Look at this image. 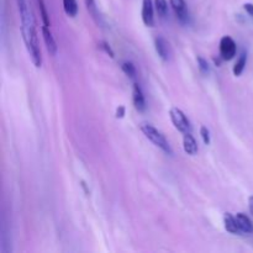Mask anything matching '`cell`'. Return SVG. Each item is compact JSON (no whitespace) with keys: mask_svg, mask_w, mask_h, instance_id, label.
Segmentation results:
<instances>
[{"mask_svg":"<svg viewBox=\"0 0 253 253\" xmlns=\"http://www.w3.org/2000/svg\"><path fill=\"white\" fill-rule=\"evenodd\" d=\"M42 36H43V41L44 44H46V48L47 51H48V53L51 54V56H56L58 47H57L53 35H52L48 26H42Z\"/></svg>","mask_w":253,"mask_h":253,"instance_id":"cell-7","label":"cell"},{"mask_svg":"<svg viewBox=\"0 0 253 253\" xmlns=\"http://www.w3.org/2000/svg\"><path fill=\"white\" fill-rule=\"evenodd\" d=\"M244 9L246 10L247 14L251 15V16L253 17V4H251V2H246V4L244 5Z\"/></svg>","mask_w":253,"mask_h":253,"instance_id":"cell-23","label":"cell"},{"mask_svg":"<svg viewBox=\"0 0 253 253\" xmlns=\"http://www.w3.org/2000/svg\"><path fill=\"white\" fill-rule=\"evenodd\" d=\"M235 217H236V221L240 227V231L246 232V234H251V232H253V224L251 219H250L247 215H245L244 212H239Z\"/></svg>","mask_w":253,"mask_h":253,"instance_id":"cell-11","label":"cell"},{"mask_svg":"<svg viewBox=\"0 0 253 253\" xmlns=\"http://www.w3.org/2000/svg\"><path fill=\"white\" fill-rule=\"evenodd\" d=\"M198 66H199V69L200 72H202L203 74H209L210 73V66L209 63H208V61L205 58H203V57H198Z\"/></svg>","mask_w":253,"mask_h":253,"instance_id":"cell-18","label":"cell"},{"mask_svg":"<svg viewBox=\"0 0 253 253\" xmlns=\"http://www.w3.org/2000/svg\"><path fill=\"white\" fill-rule=\"evenodd\" d=\"M224 225L226 231L230 232V234L236 235L240 232V227L239 225H237L236 217H234L231 214H229V212H226V214L224 215Z\"/></svg>","mask_w":253,"mask_h":253,"instance_id":"cell-12","label":"cell"},{"mask_svg":"<svg viewBox=\"0 0 253 253\" xmlns=\"http://www.w3.org/2000/svg\"><path fill=\"white\" fill-rule=\"evenodd\" d=\"M141 130H142L143 135H145L153 145L157 146L158 148H161L163 152L168 153V155H172V148H170L167 138H166L165 135H163L160 130H157L155 126L150 125V124H142V125H141Z\"/></svg>","mask_w":253,"mask_h":253,"instance_id":"cell-2","label":"cell"},{"mask_svg":"<svg viewBox=\"0 0 253 253\" xmlns=\"http://www.w3.org/2000/svg\"><path fill=\"white\" fill-rule=\"evenodd\" d=\"M125 116V106L120 105L118 109H116V118L123 119Z\"/></svg>","mask_w":253,"mask_h":253,"instance_id":"cell-22","label":"cell"},{"mask_svg":"<svg viewBox=\"0 0 253 253\" xmlns=\"http://www.w3.org/2000/svg\"><path fill=\"white\" fill-rule=\"evenodd\" d=\"M21 16V31L22 37H24L25 44L29 51L30 56H31L32 63L35 64L36 68H40L42 66V56H41V49L39 46V40H37L36 34V24H35L34 15H32L31 10L29 12Z\"/></svg>","mask_w":253,"mask_h":253,"instance_id":"cell-1","label":"cell"},{"mask_svg":"<svg viewBox=\"0 0 253 253\" xmlns=\"http://www.w3.org/2000/svg\"><path fill=\"white\" fill-rule=\"evenodd\" d=\"M132 99H133V105H135L136 110L143 113L146 110V100L145 95L142 93V89L138 85L137 83L133 84V90H132Z\"/></svg>","mask_w":253,"mask_h":253,"instance_id":"cell-8","label":"cell"},{"mask_svg":"<svg viewBox=\"0 0 253 253\" xmlns=\"http://www.w3.org/2000/svg\"><path fill=\"white\" fill-rule=\"evenodd\" d=\"M169 116H170V120H172L173 125L175 126L178 131L183 133H187L189 132L190 130V123L188 120V118L185 116V114L183 113L180 109L178 108H172L169 111Z\"/></svg>","mask_w":253,"mask_h":253,"instance_id":"cell-3","label":"cell"},{"mask_svg":"<svg viewBox=\"0 0 253 253\" xmlns=\"http://www.w3.org/2000/svg\"><path fill=\"white\" fill-rule=\"evenodd\" d=\"M237 47L230 36H224L220 41V57L225 61H230L236 56Z\"/></svg>","mask_w":253,"mask_h":253,"instance_id":"cell-4","label":"cell"},{"mask_svg":"<svg viewBox=\"0 0 253 253\" xmlns=\"http://www.w3.org/2000/svg\"><path fill=\"white\" fill-rule=\"evenodd\" d=\"M121 68H123L124 73H125L126 76L130 77L131 79L136 78V67L133 66L132 62H130V61L124 62V63L121 64Z\"/></svg>","mask_w":253,"mask_h":253,"instance_id":"cell-16","label":"cell"},{"mask_svg":"<svg viewBox=\"0 0 253 253\" xmlns=\"http://www.w3.org/2000/svg\"><path fill=\"white\" fill-rule=\"evenodd\" d=\"M63 9L64 12L69 17H74L78 14V4L77 0H63Z\"/></svg>","mask_w":253,"mask_h":253,"instance_id":"cell-13","label":"cell"},{"mask_svg":"<svg viewBox=\"0 0 253 253\" xmlns=\"http://www.w3.org/2000/svg\"><path fill=\"white\" fill-rule=\"evenodd\" d=\"M249 208H250V212H251V215L253 216V195L249 198Z\"/></svg>","mask_w":253,"mask_h":253,"instance_id":"cell-24","label":"cell"},{"mask_svg":"<svg viewBox=\"0 0 253 253\" xmlns=\"http://www.w3.org/2000/svg\"><path fill=\"white\" fill-rule=\"evenodd\" d=\"M169 1L179 21L183 24H187L189 21V11H188L184 0H169Z\"/></svg>","mask_w":253,"mask_h":253,"instance_id":"cell-5","label":"cell"},{"mask_svg":"<svg viewBox=\"0 0 253 253\" xmlns=\"http://www.w3.org/2000/svg\"><path fill=\"white\" fill-rule=\"evenodd\" d=\"M155 48L158 56L163 61H168V58H169V44H168V42L163 37L160 36L155 40Z\"/></svg>","mask_w":253,"mask_h":253,"instance_id":"cell-9","label":"cell"},{"mask_svg":"<svg viewBox=\"0 0 253 253\" xmlns=\"http://www.w3.org/2000/svg\"><path fill=\"white\" fill-rule=\"evenodd\" d=\"M246 63H247V54L245 53H241V56H240V58L237 59V62L235 63L234 66V74L236 77L241 76L242 72H244L245 67H246Z\"/></svg>","mask_w":253,"mask_h":253,"instance_id":"cell-14","label":"cell"},{"mask_svg":"<svg viewBox=\"0 0 253 253\" xmlns=\"http://www.w3.org/2000/svg\"><path fill=\"white\" fill-rule=\"evenodd\" d=\"M99 47H100V48L103 49V51L105 52L106 54H109V56H110L111 58H114V57H115V54H114V51H113V49H111L110 44H109L108 42H105V41L99 42Z\"/></svg>","mask_w":253,"mask_h":253,"instance_id":"cell-20","label":"cell"},{"mask_svg":"<svg viewBox=\"0 0 253 253\" xmlns=\"http://www.w3.org/2000/svg\"><path fill=\"white\" fill-rule=\"evenodd\" d=\"M153 6L155 4L152 2V0H142V21L148 27H152L155 25Z\"/></svg>","mask_w":253,"mask_h":253,"instance_id":"cell-6","label":"cell"},{"mask_svg":"<svg viewBox=\"0 0 253 253\" xmlns=\"http://www.w3.org/2000/svg\"><path fill=\"white\" fill-rule=\"evenodd\" d=\"M155 9L161 17H166L168 14L167 0H155Z\"/></svg>","mask_w":253,"mask_h":253,"instance_id":"cell-15","label":"cell"},{"mask_svg":"<svg viewBox=\"0 0 253 253\" xmlns=\"http://www.w3.org/2000/svg\"><path fill=\"white\" fill-rule=\"evenodd\" d=\"M200 135H202V138H203V141H204L205 145H210V142H211V138H210V131L208 130V127L202 126V127H200Z\"/></svg>","mask_w":253,"mask_h":253,"instance_id":"cell-19","label":"cell"},{"mask_svg":"<svg viewBox=\"0 0 253 253\" xmlns=\"http://www.w3.org/2000/svg\"><path fill=\"white\" fill-rule=\"evenodd\" d=\"M16 2H17V7H19L20 15H24V14H26V12L30 11L29 6H27L26 0H16Z\"/></svg>","mask_w":253,"mask_h":253,"instance_id":"cell-21","label":"cell"},{"mask_svg":"<svg viewBox=\"0 0 253 253\" xmlns=\"http://www.w3.org/2000/svg\"><path fill=\"white\" fill-rule=\"evenodd\" d=\"M183 148H184L185 153L190 156H195L198 153V143L190 132L184 133L183 136Z\"/></svg>","mask_w":253,"mask_h":253,"instance_id":"cell-10","label":"cell"},{"mask_svg":"<svg viewBox=\"0 0 253 253\" xmlns=\"http://www.w3.org/2000/svg\"><path fill=\"white\" fill-rule=\"evenodd\" d=\"M85 5L89 14H90L94 19H98V9H96L95 0H85Z\"/></svg>","mask_w":253,"mask_h":253,"instance_id":"cell-17","label":"cell"}]
</instances>
